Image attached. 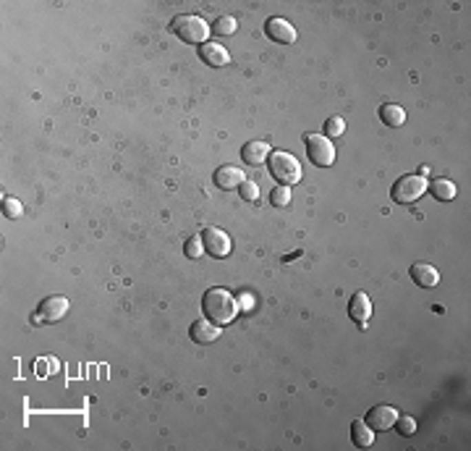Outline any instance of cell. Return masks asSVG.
Listing matches in <instances>:
<instances>
[{"mask_svg":"<svg viewBox=\"0 0 471 451\" xmlns=\"http://www.w3.org/2000/svg\"><path fill=\"white\" fill-rule=\"evenodd\" d=\"M168 29L178 37V40L189 42V45H205L209 37V24L202 19V16H194V14L173 16V21H170Z\"/></svg>","mask_w":471,"mask_h":451,"instance_id":"2","label":"cell"},{"mask_svg":"<svg viewBox=\"0 0 471 451\" xmlns=\"http://www.w3.org/2000/svg\"><path fill=\"white\" fill-rule=\"evenodd\" d=\"M202 312L212 320L215 325H228L238 315V299L228 289H207L202 297Z\"/></svg>","mask_w":471,"mask_h":451,"instance_id":"1","label":"cell"},{"mask_svg":"<svg viewBox=\"0 0 471 451\" xmlns=\"http://www.w3.org/2000/svg\"><path fill=\"white\" fill-rule=\"evenodd\" d=\"M395 417H398V412L392 410V407H385V404H379V407H372L369 414H366L364 423L372 428V430H388L395 425Z\"/></svg>","mask_w":471,"mask_h":451,"instance_id":"10","label":"cell"},{"mask_svg":"<svg viewBox=\"0 0 471 451\" xmlns=\"http://www.w3.org/2000/svg\"><path fill=\"white\" fill-rule=\"evenodd\" d=\"M202 244H205V252L212 254V257H218V260H222V257L231 254V239H228V234L220 231V228H215V226L205 228Z\"/></svg>","mask_w":471,"mask_h":451,"instance_id":"7","label":"cell"},{"mask_svg":"<svg viewBox=\"0 0 471 451\" xmlns=\"http://www.w3.org/2000/svg\"><path fill=\"white\" fill-rule=\"evenodd\" d=\"M299 254H301V250H296V252L286 254V257H283V260H286V263H291V260H293V257H299Z\"/></svg>","mask_w":471,"mask_h":451,"instance_id":"27","label":"cell"},{"mask_svg":"<svg viewBox=\"0 0 471 451\" xmlns=\"http://www.w3.org/2000/svg\"><path fill=\"white\" fill-rule=\"evenodd\" d=\"M306 152L314 166L327 168L335 163V147L327 137H320V134H306Z\"/></svg>","mask_w":471,"mask_h":451,"instance_id":"5","label":"cell"},{"mask_svg":"<svg viewBox=\"0 0 471 451\" xmlns=\"http://www.w3.org/2000/svg\"><path fill=\"white\" fill-rule=\"evenodd\" d=\"M236 29H238L236 16H220V19L215 21V34H218V37H231V34H236Z\"/></svg>","mask_w":471,"mask_h":451,"instance_id":"19","label":"cell"},{"mask_svg":"<svg viewBox=\"0 0 471 451\" xmlns=\"http://www.w3.org/2000/svg\"><path fill=\"white\" fill-rule=\"evenodd\" d=\"M3 215H6V218H11V221L21 218V215H24L21 202H19L16 197H3Z\"/></svg>","mask_w":471,"mask_h":451,"instance_id":"20","label":"cell"},{"mask_svg":"<svg viewBox=\"0 0 471 451\" xmlns=\"http://www.w3.org/2000/svg\"><path fill=\"white\" fill-rule=\"evenodd\" d=\"M427 186L430 181L424 179V176H417V173H411V176H404V179H398L390 189V197L398 202V205H411V202H417L424 192H427Z\"/></svg>","mask_w":471,"mask_h":451,"instance_id":"4","label":"cell"},{"mask_svg":"<svg viewBox=\"0 0 471 451\" xmlns=\"http://www.w3.org/2000/svg\"><path fill=\"white\" fill-rule=\"evenodd\" d=\"M238 194H241V199H247V202H257V197H260V184L247 179L244 184L238 186Z\"/></svg>","mask_w":471,"mask_h":451,"instance_id":"22","label":"cell"},{"mask_svg":"<svg viewBox=\"0 0 471 451\" xmlns=\"http://www.w3.org/2000/svg\"><path fill=\"white\" fill-rule=\"evenodd\" d=\"M270 158V147L267 142H247V145L241 147V160L247 163V166H262V163H267Z\"/></svg>","mask_w":471,"mask_h":451,"instance_id":"14","label":"cell"},{"mask_svg":"<svg viewBox=\"0 0 471 451\" xmlns=\"http://www.w3.org/2000/svg\"><path fill=\"white\" fill-rule=\"evenodd\" d=\"M379 119H382V123L385 126H404V121H406V110L401 106H392V103H388V106H382L379 108Z\"/></svg>","mask_w":471,"mask_h":451,"instance_id":"17","label":"cell"},{"mask_svg":"<svg viewBox=\"0 0 471 451\" xmlns=\"http://www.w3.org/2000/svg\"><path fill=\"white\" fill-rule=\"evenodd\" d=\"M68 299L65 297H48L42 299L37 307V315H34V323H58V320L65 318L68 312Z\"/></svg>","mask_w":471,"mask_h":451,"instance_id":"6","label":"cell"},{"mask_svg":"<svg viewBox=\"0 0 471 451\" xmlns=\"http://www.w3.org/2000/svg\"><path fill=\"white\" fill-rule=\"evenodd\" d=\"M264 34L275 42H283V45H291V42L296 40V29H293V24H288L286 19H280V16L267 19V24H264Z\"/></svg>","mask_w":471,"mask_h":451,"instance_id":"8","label":"cell"},{"mask_svg":"<svg viewBox=\"0 0 471 451\" xmlns=\"http://www.w3.org/2000/svg\"><path fill=\"white\" fill-rule=\"evenodd\" d=\"M348 315L351 320L359 325V328H364L366 320L372 318V302H369V297L364 292H356L351 297V302H348Z\"/></svg>","mask_w":471,"mask_h":451,"instance_id":"9","label":"cell"},{"mask_svg":"<svg viewBox=\"0 0 471 451\" xmlns=\"http://www.w3.org/2000/svg\"><path fill=\"white\" fill-rule=\"evenodd\" d=\"M199 58L212 68H222V66H228V63H231L228 50H225L222 45H218V42H205V45L199 48Z\"/></svg>","mask_w":471,"mask_h":451,"instance_id":"11","label":"cell"},{"mask_svg":"<svg viewBox=\"0 0 471 451\" xmlns=\"http://www.w3.org/2000/svg\"><path fill=\"white\" fill-rule=\"evenodd\" d=\"M267 166H270V173H273V179L278 181V184L291 186V184H299V181H301V166H299V160L293 158L291 152H286V150L270 152V158H267Z\"/></svg>","mask_w":471,"mask_h":451,"instance_id":"3","label":"cell"},{"mask_svg":"<svg viewBox=\"0 0 471 451\" xmlns=\"http://www.w3.org/2000/svg\"><path fill=\"white\" fill-rule=\"evenodd\" d=\"M395 425H398L401 436H414V433H417V420L408 417V414H398V417H395Z\"/></svg>","mask_w":471,"mask_h":451,"instance_id":"23","label":"cell"},{"mask_svg":"<svg viewBox=\"0 0 471 451\" xmlns=\"http://www.w3.org/2000/svg\"><path fill=\"white\" fill-rule=\"evenodd\" d=\"M427 189H432V194L440 199V202L456 197V184H453V181H448V179H437V181H432Z\"/></svg>","mask_w":471,"mask_h":451,"instance_id":"18","label":"cell"},{"mask_svg":"<svg viewBox=\"0 0 471 451\" xmlns=\"http://www.w3.org/2000/svg\"><path fill=\"white\" fill-rule=\"evenodd\" d=\"M247 181V176L241 168H236V166H220L218 171H215V186H220V189H238V186Z\"/></svg>","mask_w":471,"mask_h":451,"instance_id":"13","label":"cell"},{"mask_svg":"<svg viewBox=\"0 0 471 451\" xmlns=\"http://www.w3.org/2000/svg\"><path fill=\"white\" fill-rule=\"evenodd\" d=\"M183 252H186V257H191V260H196V257H199V254L205 252V244H202V237H191V239L186 241V250H183Z\"/></svg>","mask_w":471,"mask_h":451,"instance_id":"24","label":"cell"},{"mask_svg":"<svg viewBox=\"0 0 471 451\" xmlns=\"http://www.w3.org/2000/svg\"><path fill=\"white\" fill-rule=\"evenodd\" d=\"M343 129H346V121L340 119V116H333V119L325 121V134H327V137H340V134H343Z\"/></svg>","mask_w":471,"mask_h":451,"instance_id":"25","label":"cell"},{"mask_svg":"<svg viewBox=\"0 0 471 451\" xmlns=\"http://www.w3.org/2000/svg\"><path fill=\"white\" fill-rule=\"evenodd\" d=\"M270 202H273L275 208H286L288 202H291V186H283V184H278L270 192Z\"/></svg>","mask_w":471,"mask_h":451,"instance_id":"21","label":"cell"},{"mask_svg":"<svg viewBox=\"0 0 471 451\" xmlns=\"http://www.w3.org/2000/svg\"><path fill=\"white\" fill-rule=\"evenodd\" d=\"M351 438H353V443H356L359 449H366V446H372V443H375V430H372V428H369L364 420H353Z\"/></svg>","mask_w":471,"mask_h":451,"instance_id":"16","label":"cell"},{"mask_svg":"<svg viewBox=\"0 0 471 451\" xmlns=\"http://www.w3.org/2000/svg\"><path fill=\"white\" fill-rule=\"evenodd\" d=\"M34 368H37L39 378H45V375H48V372H45V368L50 370V368H55V362H45V359H37V365H34Z\"/></svg>","mask_w":471,"mask_h":451,"instance_id":"26","label":"cell"},{"mask_svg":"<svg viewBox=\"0 0 471 451\" xmlns=\"http://www.w3.org/2000/svg\"><path fill=\"white\" fill-rule=\"evenodd\" d=\"M411 279L417 281L421 289H435L440 283V273H437V268L427 265V263H414L411 265Z\"/></svg>","mask_w":471,"mask_h":451,"instance_id":"15","label":"cell"},{"mask_svg":"<svg viewBox=\"0 0 471 451\" xmlns=\"http://www.w3.org/2000/svg\"><path fill=\"white\" fill-rule=\"evenodd\" d=\"M189 336H191V341H196V344H212V341L220 339V328L212 320H196V323H191V328H189Z\"/></svg>","mask_w":471,"mask_h":451,"instance_id":"12","label":"cell"}]
</instances>
